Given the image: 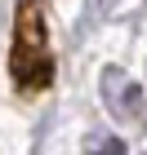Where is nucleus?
I'll use <instances>...</instances> for the list:
<instances>
[{
	"label": "nucleus",
	"mask_w": 147,
	"mask_h": 155,
	"mask_svg": "<svg viewBox=\"0 0 147 155\" xmlns=\"http://www.w3.org/2000/svg\"><path fill=\"white\" fill-rule=\"evenodd\" d=\"M9 71L18 80V89H31V93L54 84V53H49V36H45V0H18Z\"/></svg>",
	"instance_id": "nucleus-1"
},
{
	"label": "nucleus",
	"mask_w": 147,
	"mask_h": 155,
	"mask_svg": "<svg viewBox=\"0 0 147 155\" xmlns=\"http://www.w3.org/2000/svg\"><path fill=\"white\" fill-rule=\"evenodd\" d=\"M116 9V0H94V13H111Z\"/></svg>",
	"instance_id": "nucleus-4"
},
{
	"label": "nucleus",
	"mask_w": 147,
	"mask_h": 155,
	"mask_svg": "<svg viewBox=\"0 0 147 155\" xmlns=\"http://www.w3.org/2000/svg\"><path fill=\"white\" fill-rule=\"evenodd\" d=\"M85 151L89 155H125V142L111 137V133H89V137H85Z\"/></svg>",
	"instance_id": "nucleus-3"
},
{
	"label": "nucleus",
	"mask_w": 147,
	"mask_h": 155,
	"mask_svg": "<svg viewBox=\"0 0 147 155\" xmlns=\"http://www.w3.org/2000/svg\"><path fill=\"white\" fill-rule=\"evenodd\" d=\"M103 102H107V111L116 120H138L143 107H147L143 84L129 71H121V67H107V71H103Z\"/></svg>",
	"instance_id": "nucleus-2"
}]
</instances>
